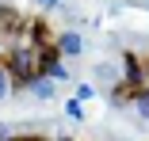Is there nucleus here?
<instances>
[{
	"instance_id": "nucleus-5",
	"label": "nucleus",
	"mask_w": 149,
	"mask_h": 141,
	"mask_svg": "<svg viewBox=\"0 0 149 141\" xmlns=\"http://www.w3.org/2000/svg\"><path fill=\"white\" fill-rule=\"evenodd\" d=\"M50 80H57V84H65V80H73V73H69L65 65H54V69H50Z\"/></svg>"
},
{
	"instance_id": "nucleus-4",
	"label": "nucleus",
	"mask_w": 149,
	"mask_h": 141,
	"mask_svg": "<svg viewBox=\"0 0 149 141\" xmlns=\"http://www.w3.org/2000/svg\"><path fill=\"white\" fill-rule=\"evenodd\" d=\"M8 95H15V88H12V76H8V69H0V99H8Z\"/></svg>"
},
{
	"instance_id": "nucleus-1",
	"label": "nucleus",
	"mask_w": 149,
	"mask_h": 141,
	"mask_svg": "<svg viewBox=\"0 0 149 141\" xmlns=\"http://www.w3.org/2000/svg\"><path fill=\"white\" fill-rule=\"evenodd\" d=\"M54 92H57V80H50V76H42V80H35L31 88H27V95H35L38 103H50V99H54Z\"/></svg>"
},
{
	"instance_id": "nucleus-6",
	"label": "nucleus",
	"mask_w": 149,
	"mask_h": 141,
	"mask_svg": "<svg viewBox=\"0 0 149 141\" xmlns=\"http://www.w3.org/2000/svg\"><path fill=\"white\" fill-rule=\"evenodd\" d=\"M77 99L84 103V99H96V88H92V84H80V88H77Z\"/></svg>"
},
{
	"instance_id": "nucleus-3",
	"label": "nucleus",
	"mask_w": 149,
	"mask_h": 141,
	"mask_svg": "<svg viewBox=\"0 0 149 141\" xmlns=\"http://www.w3.org/2000/svg\"><path fill=\"white\" fill-rule=\"evenodd\" d=\"M65 115H69L73 122H80V118H84V111H80V99H77V95H73V99H65Z\"/></svg>"
},
{
	"instance_id": "nucleus-8",
	"label": "nucleus",
	"mask_w": 149,
	"mask_h": 141,
	"mask_svg": "<svg viewBox=\"0 0 149 141\" xmlns=\"http://www.w3.org/2000/svg\"><path fill=\"white\" fill-rule=\"evenodd\" d=\"M145 12H149V0H145Z\"/></svg>"
},
{
	"instance_id": "nucleus-2",
	"label": "nucleus",
	"mask_w": 149,
	"mask_h": 141,
	"mask_svg": "<svg viewBox=\"0 0 149 141\" xmlns=\"http://www.w3.org/2000/svg\"><path fill=\"white\" fill-rule=\"evenodd\" d=\"M61 57H80V50H84V42H80V35L77 31H61Z\"/></svg>"
},
{
	"instance_id": "nucleus-7",
	"label": "nucleus",
	"mask_w": 149,
	"mask_h": 141,
	"mask_svg": "<svg viewBox=\"0 0 149 141\" xmlns=\"http://www.w3.org/2000/svg\"><path fill=\"white\" fill-rule=\"evenodd\" d=\"M61 0H38V8H57Z\"/></svg>"
}]
</instances>
